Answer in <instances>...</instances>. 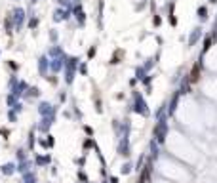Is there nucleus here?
I'll return each mask as SVG.
<instances>
[{
	"instance_id": "1",
	"label": "nucleus",
	"mask_w": 217,
	"mask_h": 183,
	"mask_svg": "<svg viewBox=\"0 0 217 183\" xmlns=\"http://www.w3.org/2000/svg\"><path fill=\"white\" fill-rule=\"evenodd\" d=\"M198 74H200V63H196V65L192 67V73H191V80L196 82L198 80Z\"/></svg>"
}]
</instances>
